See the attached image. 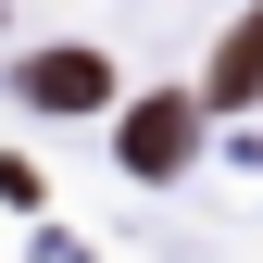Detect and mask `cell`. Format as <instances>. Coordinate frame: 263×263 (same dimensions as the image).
Wrapping results in <instances>:
<instances>
[{"label":"cell","mask_w":263,"mask_h":263,"mask_svg":"<svg viewBox=\"0 0 263 263\" xmlns=\"http://www.w3.org/2000/svg\"><path fill=\"white\" fill-rule=\"evenodd\" d=\"M125 163H138V176H176L188 163V101H138L125 113Z\"/></svg>","instance_id":"obj_1"},{"label":"cell","mask_w":263,"mask_h":263,"mask_svg":"<svg viewBox=\"0 0 263 263\" xmlns=\"http://www.w3.org/2000/svg\"><path fill=\"white\" fill-rule=\"evenodd\" d=\"M25 88H38L50 113H88V101H101V63H88V50H50V63H25Z\"/></svg>","instance_id":"obj_2"},{"label":"cell","mask_w":263,"mask_h":263,"mask_svg":"<svg viewBox=\"0 0 263 263\" xmlns=\"http://www.w3.org/2000/svg\"><path fill=\"white\" fill-rule=\"evenodd\" d=\"M213 101H263V13L226 25V50H213Z\"/></svg>","instance_id":"obj_3"}]
</instances>
